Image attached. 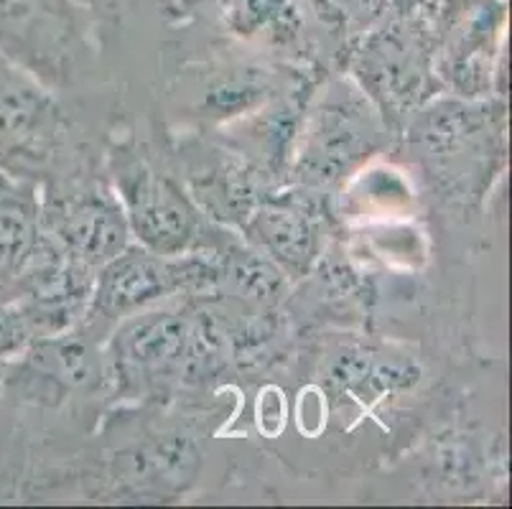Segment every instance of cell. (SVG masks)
Here are the masks:
<instances>
[{
  "label": "cell",
  "instance_id": "obj_6",
  "mask_svg": "<svg viewBox=\"0 0 512 509\" xmlns=\"http://www.w3.org/2000/svg\"><path fill=\"white\" fill-rule=\"evenodd\" d=\"M72 123L57 92L0 56V171L44 186L59 176Z\"/></svg>",
  "mask_w": 512,
  "mask_h": 509
},
{
  "label": "cell",
  "instance_id": "obj_11",
  "mask_svg": "<svg viewBox=\"0 0 512 509\" xmlns=\"http://www.w3.org/2000/svg\"><path fill=\"white\" fill-rule=\"evenodd\" d=\"M44 247L39 186L0 171V303L23 296Z\"/></svg>",
  "mask_w": 512,
  "mask_h": 509
},
{
  "label": "cell",
  "instance_id": "obj_4",
  "mask_svg": "<svg viewBox=\"0 0 512 509\" xmlns=\"http://www.w3.org/2000/svg\"><path fill=\"white\" fill-rule=\"evenodd\" d=\"M385 118L372 107L365 92L347 79H337L321 92L304 120L296 148L293 174L306 189L339 184L344 176L385 148Z\"/></svg>",
  "mask_w": 512,
  "mask_h": 509
},
{
  "label": "cell",
  "instance_id": "obj_10",
  "mask_svg": "<svg viewBox=\"0 0 512 509\" xmlns=\"http://www.w3.org/2000/svg\"><path fill=\"white\" fill-rule=\"evenodd\" d=\"M186 153H192V158L186 161L184 176L189 181V194L194 196L199 209L214 222L242 227L268 194L263 189L268 176L260 174L237 151L197 148Z\"/></svg>",
  "mask_w": 512,
  "mask_h": 509
},
{
  "label": "cell",
  "instance_id": "obj_12",
  "mask_svg": "<svg viewBox=\"0 0 512 509\" xmlns=\"http://www.w3.org/2000/svg\"><path fill=\"white\" fill-rule=\"evenodd\" d=\"M222 26L242 41L291 44L301 31L299 8L291 0H217Z\"/></svg>",
  "mask_w": 512,
  "mask_h": 509
},
{
  "label": "cell",
  "instance_id": "obj_5",
  "mask_svg": "<svg viewBox=\"0 0 512 509\" xmlns=\"http://www.w3.org/2000/svg\"><path fill=\"white\" fill-rule=\"evenodd\" d=\"M107 382L123 398H141L199 372V314L146 308L115 324L105 347Z\"/></svg>",
  "mask_w": 512,
  "mask_h": 509
},
{
  "label": "cell",
  "instance_id": "obj_3",
  "mask_svg": "<svg viewBox=\"0 0 512 509\" xmlns=\"http://www.w3.org/2000/svg\"><path fill=\"white\" fill-rule=\"evenodd\" d=\"M220 288V265L214 250L192 255H158L130 242L120 255L107 260L95 275L90 308L82 324L100 334L133 314L158 306L161 301L189 293L207 296Z\"/></svg>",
  "mask_w": 512,
  "mask_h": 509
},
{
  "label": "cell",
  "instance_id": "obj_7",
  "mask_svg": "<svg viewBox=\"0 0 512 509\" xmlns=\"http://www.w3.org/2000/svg\"><path fill=\"white\" fill-rule=\"evenodd\" d=\"M41 227L67 258L90 270L130 245V230L113 186L87 176H62L39 186Z\"/></svg>",
  "mask_w": 512,
  "mask_h": 509
},
{
  "label": "cell",
  "instance_id": "obj_9",
  "mask_svg": "<svg viewBox=\"0 0 512 509\" xmlns=\"http://www.w3.org/2000/svg\"><path fill=\"white\" fill-rule=\"evenodd\" d=\"M314 194L316 189L306 186L304 191L265 194L248 222L240 227L248 245L273 260L286 278L309 273L324 250L327 217L324 204Z\"/></svg>",
  "mask_w": 512,
  "mask_h": 509
},
{
  "label": "cell",
  "instance_id": "obj_1",
  "mask_svg": "<svg viewBox=\"0 0 512 509\" xmlns=\"http://www.w3.org/2000/svg\"><path fill=\"white\" fill-rule=\"evenodd\" d=\"M107 176L123 207L130 237L158 255L217 250L225 232L199 209L179 179L161 171L136 140L107 148Z\"/></svg>",
  "mask_w": 512,
  "mask_h": 509
},
{
  "label": "cell",
  "instance_id": "obj_13",
  "mask_svg": "<svg viewBox=\"0 0 512 509\" xmlns=\"http://www.w3.org/2000/svg\"><path fill=\"white\" fill-rule=\"evenodd\" d=\"M278 97L276 79L268 69H232L227 77L217 79L207 90V115L217 120L237 118V115H250L265 102Z\"/></svg>",
  "mask_w": 512,
  "mask_h": 509
},
{
  "label": "cell",
  "instance_id": "obj_8",
  "mask_svg": "<svg viewBox=\"0 0 512 509\" xmlns=\"http://www.w3.org/2000/svg\"><path fill=\"white\" fill-rule=\"evenodd\" d=\"M97 331L77 324L67 331L31 339L8 362L0 395L16 403L62 405L64 400L92 395L107 382L105 349Z\"/></svg>",
  "mask_w": 512,
  "mask_h": 509
},
{
  "label": "cell",
  "instance_id": "obj_2",
  "mask_svg": "<svg viewBox=\"0 0 512 509\" xmlns=\"http://www.w3.org/2000/svg\"><path fill=\"white\" fill-rule=\"evenodd\" d=\"M97 21L79 0H0V56L49 90H67L95 54Z\"/></svg>",
  "mask_w": 512,
  "mask_h": 509
}]
</instances>
